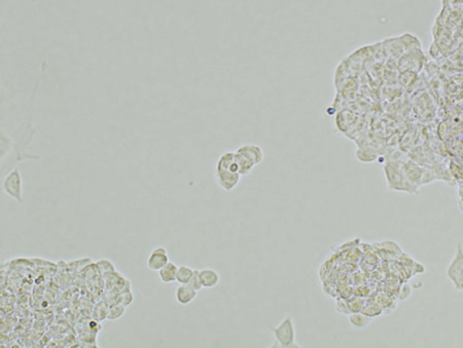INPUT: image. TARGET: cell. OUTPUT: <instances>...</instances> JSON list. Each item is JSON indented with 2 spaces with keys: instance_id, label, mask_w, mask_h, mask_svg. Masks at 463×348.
<instances>
[{
  "instance_id": "cell-1",
  "label": "cell",
  "mask_w": 463,
  "mask_h": 348,
  "mask_svg": "<svg viewBox=\"0 0 463 348\" xmlns=\"http://www.w3.org/2000/svg\"><path fill=\"white\" fill-rule=\"evenodd\" d=\"M215 181L227 192L233 191L240 183L242 176L238 172L235 151H227L219 157L214 171Z\"/></svg>"
},
{
  "instance_id": "cell-2",
  "label": "cell",
  "mask_w": 463,
  "mask_h": 348,
  "mask_svg": "<svg viewBox=\"0 0 463 348\" xmlns=\"http://www.w3.org/2000/svg\"><path fill=\"white\" fill-rule=\"evenodd\" d=\"M271 332L275 339V343L272 347H299V345L296 343L295 326L293 322V317L291 315L285 316L277 326L271 329Z\"/></svg>"
},
{
  "instance_id": "cell-3",
  "label": "cell",
  "mask_w": 463,
  "mask_h": 348,
  "mask_svg": "<svg viewBox=\"0 0 463 348\" xmlns=\"http://www.w3.org/2000/svg\"><path fill=\"white\" fill-rule=\"evenodd\" d=\"M383 172L388 189L399 192H407L408 187L403 169V162L389 160L383 165Z\"/></svg>"
},
{
  "instance_id": "cell-4",
  "label": "cell",
  "mask_w": 463,
  "mask_h": 348,
  "mask_svg": "<svg viewBox=\"0 0 463 348\" xmlns=\"http://www.w3.org/2000/svg\"><path fill=\"white\" fill-rule=\"evenodd\" d=\"M446 275L453 288L463 293V246L459 243L455 254L446 268Z\"/></svg>"
},
{
  "instance_id": "cell-5",
  "label": "cell",
  "mask_w": 463,
  "mask_h": 348,
  "mask_svg": "<svg viewBox=\"0 0 463 348\" xmlns=\"http://www.w3.org/2000/svg\"><path fill=\"white\" fill-rule=\"evenodd\" d=\"M2 190L13 200L19 203L23 202V178L18 169H13L4 177Z\"/></svg>"
},
{
  "instance_id": "cell-6",
  "label": "cell",
  "mask_w": 463,
  "mask_h": 348,
  "mask_svg": "<svg viewBox=\"0 0 463 348\" xmlns=\"http://www.w3.org/2000/svg\"><path fill=\"white\" fill-rule=\"evenodd\" d=\"M170 262L168 250L164 247L155 248L146 260V266L152 271H159Z\"/></svg>"
},
{
  "instance_id": "cell-7",
  "label": "cell",
  "mask_w": 463,
  "mask_h": 348,
  "mask_svg": "<svg viewBox=\"0 0 463 348\" xmlns=\"http://www.w3.org/2000/svg\"><path fill=\"white\" fill-rule=\"evenodd\" d=\"M236 152L244 155L248 158L250 161L254 163V165L261 164L265 159V152L260 145L256 144H244L241 145L236 149Z\"/></svg>"
},
{
  "instance_id": "cell-8",
  "label": "cell",
  "mask_w": 463,
  "mask_h": 348,
  "mask_svg": "<svg viewBox=\"0 0 463 348\" xmlns=\"http://www.w3.org/2000/svg\"><path fill=\"white\" fill-rule=\"evenodd\" d=\"M198 291L188 285H179L175 291V300L181 306H187L197 298Z\"/></svg>"
},
{
  "instance_id": "cell-9",
  "label": "cell",
  "mask_w": 463,
  "mask_h": 348,
  "mask_svg": "<svg viewBox=\"0 0 463 348\" xmlns=\"http://www.w3.org/2000/svg\"><path fill=\"white\" fill-rule=\"evenodd\" d=\"M200 277L204 289H213L221 283V275L212 268L200 270Z\"/></svg>"
},
{
  "instance_id": "cell-10",
  "label": "cell",
  "mask_w": 463,
  "mask_h": 348,
  "mask_svg": "<svg viewBox=\"0 0 463 348\" xmlns=\"http://www.w3.org/2000/svg\"><path fill=\"white\" fill-rule=\"evenodd\" d=\"M384 50L390 55V57L396 58V59L398 58L400 59L404 54V51H405L400 37L386 39L384 41Z\"/></svg>"
},
{
  "instance_id": "cell-11",
  "label": "cell",
  "mask_w": 463,
  "mask_h": 348,
  "mask_svg": "<svg viewBox=\"0 0 463 348\" xmlns=\"http://www.w3.org/2000/svg\"><path fill=\"white\" fill-rule=\"evenodd\" d=\"M177 271H178V266L173 262H169L164 267L158 271L160 281L164 284H171L176 282Z\"/></svg>"
},
{
  "instance_id": "cell-12",
  "label": "cell",
  "mask_w": 463,
  "mask_h": 348,
  "mask_svg": "<svg viewBox=\"0 0 463 348\" xmlns=\"http://www.w3.org/2000/svg\"><path fill=\"white\" fill-rule=\"evenodd\" d=\"M372 317L369 316V315H366L365 313H359V312H351L348 316V322L349 324L354 327V328H356V329H364L366 328L367 326H369L371 323H372Z\"/></svg>"
},
{
  "instance_id": "cell-13",
  "label": "cell",
  "mask_w": 463,
  "mask_h": 348,
  "mask_svg": "<svg viewBox=\"0 0 463 348\" xmlns=\"http://www.w3.org/2000/svg\"><path fill=\"white\" fill-rule=\"evenodd\" d=\"M235 160H236V164L238 168V172L242 177L249 175L255 168V165L252 161H250L248 158H246L244 155L240 154V153L236 151H235Z\"/></svg>"
},
{
  "instance_id": "cell-14",
  "label": "cell",
  "mask_w": 463,
  "mask_h": 348,
  "mask_svg": "<svg viewBox=\"0 0 463 348\" xmlns=\"http://www.w3.org/2000/svg\"><path fill=\"white\" fill-rule=\"evenodd\" d=\"M194 272H195V269H193L192 267H189V266H186V265L178 266L176 282L178 283L179 285H187L190 278H192Z\"/></svg>"
},
{
  "instance_id": "cell-15",
  "label": "cell",
  "mask_w": 463,
  "mask_h": 348,
  "mask_svg": "<svg viewBox=\"0 0 463 348\" xmlns=\"http://www.w3.org/2000/svg\"><path fill=\"white\" fill-rule=\"evenodd\" d=\"M108 311H110V305L106 304L105 302L101 301L99 302L94 308V313L93 316L96 322H102L104 319H107Z\"/></svg>"
},
{
  "instance_id": "cell-16",
  "label": "cell",
  "mask_w": 463,
  "mask_h": 348,
  "mask_svg": "<svg viewBox=\"0 0 463 348\" xmlns=\"http://www.w3.org/2000/svg\"><path fill=\"white\" fill-rule=\"evenodd\" d=\"M126 307H127V306L122 305L120 303L111 305L110 306V311H108V315H107L108 321L115 322V321H116V319H119L122 315L125 314Z\"/></svg>"
},
{
  "instance_id": "cell-17",
  "label": "cell",
  "mask_w": 463,
  "mask_h": 348,
  "mask_svg": "<svg viewBox=\"0 0 463 348\" xmlns=\"http://www.w3.org/2000/svg\"><path fill=\"white\" fill-rule=\"evenodd\" d=\"M356 157L363 162H371L374 161L378 156L375 150L369 149V148H364V149H359L356 152Z\"/></svg>"
},
{
  "instance_id": "cell-18",
  "label": "cell",
  "mask_w": 463,
  "mask_h": 348,
  "mask_svg": "<svg viewBox=\"0 0 463 348\" xmlns=\"http://www.w3.org/2000/svg\"><path fill=\"white\" fill-rule=\"evenodd\" d=\"M189 287H192L193 289H195L196 291H201L203 288V285H202V281H201V277H200V270L198 269H195V272L192 276V278H190L188 284H187Z\"/></svg>"
},
{
  "instance_id": "cell-19",
  "label": "cell",
  "mask_w": 463,
  "mask_h": 348,
  "mask_svg": "<svg viewBox=\"0 0 463 348\" xmlns=\"http://www.w3.org/2000/svg\"><path fill=\"white\" fill-rule=\"evenodd\" d=\"M459 197H460V199H463V186H461L459 189Z\"/></svg>"
},
{
  "instance_id": "cell-20",
  "label": "cell",
  "mask_w": 463,
  "mask_h": 348,
  "mask_svg": "<svg viewBox=\"0 0 463 348\" xmlns=\"http://www.w3.org/2000/svg\"><path fill=\"white\" fill-rule=\"evenodd\" d=\"M459 208L461 210V212H463V199L459 200Z\"/></svg>"
}]
</instances>
